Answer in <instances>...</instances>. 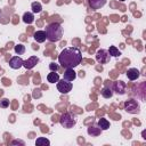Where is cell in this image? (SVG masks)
I'll list each match as a JSON object with an SVG mask.
<instances>
[{
    "label": "cell",
    "mask_w": 146,
    "mask_h": 146,
    "mask_svg": "<svg viewBox=\"0 0 146 146\" xmlns=\"http://www.w3.org/2000/svg\"><path fill=\"white\" fill-rule=\"evenodd\" d=\"M82 60L81 50L76 47L64 48L58 56V62L63 68H74Z\"/></svg>",
    "instance_id": "obj_1"
},
{
    "label": "cell",
    "mask_w": 146,
    "mask_h": 146,
    "mask_svg": "<svg viewBox=\"0 0 146 146\" xmlns=\"http://www.w3.org/2000/svg\"><path fill=\"white\" fill-rule=\"evenodd\" d=\"M46 34H47V39L50 42H56L59 41L63 36V27L59 23H50L46 26Z\"/></svg>",
    "instance_id": "obj_2"
},
{
    "label": "cell",
    "mask_w": 146,
    "mask_h": 146,
    "mask_svg": "<svg viewBox=\"0 0 146 146\" xmlns=\"http://www.w3.org/2000/svg\"><path fill=\"white\" fill-rule=\"evenodd\" d=\"M59 123L62 124V127H64L66 129H70V128H73L76 124V117L72 113H64L59 117Z\"/></svg>",
    "instance_id": "obj_3"
},
{
    "label": "cell",
    "mask_w": 146,
    "mask_h": 146,
    "mask_svg": "<svg viewBox=\"0 0 146 146\" xmlns=\"http://www.w3.org/2000/svg\"><path fill=\"white\" fill-rule=\"evenodd\" d=\"M72 87L73 84L71 81H66L64 79H62L60 81L59 80L57 81V90L62 94H68L72 90Z\"/></svg>",
    "instance_id": "obj_4"
},
{
    "label": "cell",
    "mask_w": 146,
    "mask_h": 146,
    "mask_svg": "<svg viewBox=\"0 0 146 146\" xmlns=\"http://www.w3.org/2000/svg\"><path fill=\"white\" fill-rule=\"evenodd\" d=\"M110 58H111V55H110L108 51L105 50V49H100V50H98L97 54H96V60H97L98 63H100V64H106V63L110 60Z\"/></svg>",
    "instance_id": "obj_5"
},
{
    "label": "cell",
    "mask_w": 146,
    "mask_h": 146,
    "mask_svg": "<svg viewBox=\"0 0 146 146\" xmlns=\"http://www.w3.org/2000/svg\"><path fill=\"white\" fill-rule=\"evenodd\" d=\"M125 111L129 113H138L139 112V105L137 104L136 100L130 99L125 102Z\"/></svg>",
    "instance_id": "obj_6"
},
{
    "label": "cell",
    "mask_w": 146,
    "mask_h": 146,
    "mask_svg": "<svg viewBox=\"0 0 146 146\" xmlns=\"http://www.w3.org/2000/svg\"><path fill=\"white\" fill-rule=\"evenodd\" d=\"M23 59L19 57V56H14V57H11L10 58V60H9V66L11 67V68H14V70H18V68H21L22 66H23Z\"/></svg>",
    "instance_id": "obj_7"
},
{
    "label": "cell",
    "mask_w": 146,
    "mask_h": 146,
    "mask_svg": "<svg viewBox=\"0 0 146 146\" xmlns=\"http://www.w3.org/2000/svg\"><path fill=\"white\" fill-rule=\"evenodd\" d=\"M36 63H39V58H38L36 56H32V57H30L29 59H26V60L23 62V66H24L26 70H30V68H33V67L36 65Z\"/></svg>",
    "instance_id": "obj_8"
},
{
    "label": "cell",
    "mask_w": 146,
    "mask_h": 146,
    "mask_svg": "<svg viewBox=\"0 0 146 146\" xmlns=\"http://www.w3.org/2000/svg\"><path fill=\"white\" fill-rule=\"evenodd\" d=\"M88 3L91 7V9L97 10V9H100L102 7L105 6L106 0H88Z\"/></svg>",
    "instance_id": "obj_9"
},
{
    "label": "cell",
    "mask_w": 146,
    "mask_h": 146,
    "mask_svg": "<svg viewBox=\"0 0 146 146\" xmlns=\"http://www.w3.org/2000/svg\"><path fill=\"white\" fill-rule=\"evenodd\" d=\"M33 38H34V40H35L36 42L42 43V42H44V41H46V39H47V34H46V32H44V31L39 30V31L34 32Z\"/></svg>",
    "instance_id": "obj_10"
},
{
    "label": "cell",
    "mask_w": 146,
    "mask_h": 146,
    "mask_svg": "<svg viewBox=\"0 0 146 146\" xmlns=\"http://www.w3.org/2000/svg\"><path fill=\"white\" fill-rule=\"evenodd\" d=\"M76 78V73L73 71V68H66L63 75V79L66 81H73Z\"/></svg>",
    "instance_id": "obj_11"
},
{
    "label": "cell",
    "mask_w": 146,
    "mask_h": 146,
    "mask_svg": "<svg viewBox=\"0 0 146 146\" xmlns=\"http://www.w3.org/2000/svg\"><path fill=\"white\" fill-rule=\"evenodd\" d=\"M127 76H128V79L130 81H135V80H137L139 78V71L137 68H133V67L129 68L127 71Z\"/></svg>",
    "instance_id": "obj_12"
},
{
    "label": "cell",
    "mask_w": 146,
    "mask_h": 146,
    "mask_svg": "<svg viewBox=\"0 0 146 146\" xmlns=\"http://www.w3.org/2000/svg\"><path fill=\"white\" fill-rule=\"evenodd\" d=\"M116 94H120V95H123L125 92L124 90V83L122 81H117V82H114L113 83V88H112Z\"/></svg>",
    "instance_id": "obj_13"
},
{
    "label": "cell",
    "mask_w": 146,
    "mask_h": 146,
    "mask_svg": "<svg viewBox=\"0 0 146 146\" xmlns=\"http://www.w3.org/2000/svg\"><path fill=\"white\" fill-rule=\"evenodd\" d=\"M58 80H59V74L56 73L55 71H51V72L47 75V81L50 82V83H55V82H57Z\"/></svg>",
    "instance_id": "obj_14"
},
{
    "label": "cell",
    "mask_w": 146,
    "mask_h": 146,
    "mask_svg": "<svg viewBox=\"0 0 146 146\" xmlns=\"http://www.w3.org/2000/svg\"><path fill=\"white\" fill-rule=\"evenodd\" d=\"M23 22L26 23V24L33 23L34 22V15H33V13H30V11L24 13V15H23Z\"/></svg>",
    "instance_id": "obj_15"
},
{
    "label": "cell",
    "mask_w": 146,
    "mask_h": 146,
    "mask_svg": "<svg viewBox=\"0 0 146 146\" xmlns=\"http://www.w3.org/2000/svg\"><path fill=\"white\" fill-rule=\"evenodd\" d=\"M100 94L104 98H111L113 96V89L110 88V87H104L102 90H100Z\"/></svg>",
    "instance_id": "obj_16"
},
{
    "label": "cell",
    "mask_w": 146,
    "mask_h": 146,
    "mask_svg": "<svg viewBox=\"0 0 146 146\" xmlns=\"http://www.w3.org/2000/svg\"><path fill=\"white\" fill-rule=\"evenodd\" d=\"M98 127L100 130H107L110 128V122L105 117H100L98 120Z\"/></svg>",
    "instance_id": "obj_17"
},
{
    "label": "cell",
    "mask_w": 146,
    "mask_h": 146,
    "mask_svg": "<svg viewBox=\"0 0 146 146\" xmlns=\"http://www.w3.org/2000/svg\"><path fill=\"white\" fill-rule=\"evenodd\" d=\"M35 145H38V146H48V145H50V141H49V139H47V138H44V137H39V138H36V140H35Z\"/></svg>",
    "instance_id": "obj_18"
},
{
    "label": "cell",
    "mask_w": 146,
    "mask_h": 146,
    "mask_svg": "<svg viewBox=\"0 0 146 146\" xmlns=\"http://www.w3.org/2000/svg\"><path fill=\"white\" fill-rule=\"evenodd\" d=\"M108 54L111 55V56H113V57H119L120 55H121V52H120V50L115 47V46H110V48H108Z\"/></svg>",
    "instance_id": "obj_19"
},
{
    "label": "cell",
    "mask_w": 146,
    "mask_h": 146,
    "mask_svg": "<svg viewBox=\"0 0 146 146\" xmlns=\"http://www.w3.org/2000/svg\"><path fill=\"white\" fill-rule=\"evenodd\" d=\"M31 7H32V11L33 13H41V10H42V6H41V3L40 2H32V5H31Z\"/></svg>",
    "instance_id": "obj_20"
},
{
    "label": "cell",
    "mask_w": 146,
    "mask_h": 146,
    "mask_svg": "<svg viewBox=\"0 0 146 146\" xmlns=\"http://www.w3.org/2000/svg\"><path fill=\"white\" fill-rule=\"evenodd\" d=\"M14 50H15L16 54L23 55V54L25 52V46H23V44H16V46L14 47Z\"/></svg>",
    "instance_id": "obj_21"
},
{
    "label": "cell",
    "mask_w": 146,
    "mask_h": 146,
    "mask_svg": "<svg viewBox=\"0 0 146 146\" xmlns=\"http://www.w3.org/2000/svg\"><path fill=\"white\" fill-rule=\"evenodd\" d=\"M8 106H9V100L7 98H3L0 100V107L1 108H7Z\"/></svg>",
    "instance_id": "obj_22"
},
{
    "label": "cell",
    "mask_w": 146,
    "mask_h": 146,
    "mask_svg": "<svg viewBox=\"0 0 146 146\" xmlns=\"http://www.w3.org/2000/svg\"><path fill=\"white\" fill-rule=\"evenodd\" d=\"M49 67H50V70H51V71H57V68H58V66H57L55 63H50Z\"/></svg>",
    "instance_id": "obj_23"
},
{
    "label": "cell",
    "mask_w": 146,
    "mask_h": 146,
    "mask_svg": "<svg viewBox=\"0 0 146 146\" xmlns=\"http://www.w3.org/2000/svg\"><path fill=\"white\" fill-rule=\"evenodd\" d=\"M13 145H16V144H21V145H25V143L24 141H22V140H14L13 143H11Z\"/></svg>",
    "instance_id": "obj_24"
},
{
    "label": "cell",
    "mask_w": 146,
    "mask_h": 146,
    "mask_svg": "<svg viewBox=\"0 0 146 146\" xmlns=\"http://www.w3.org/2000/svg\"><path fill=\"white\" fill-rule=\"evenodd\" d=\"M0 17H1V10H0Z\"/></svg>",
    "instance_id": "obj_25"
},
{
    "label": "cell",
    "mask_w": 146,
    "mask_h": 146,
    "mask_svg": "<svg viewBox=\"0 0 146 146\" xmlns=\"http://www.w3.org/2000/svg\"><path fill=\"white\" fill-rule=\"evenodd\" d=\"M121 1H123V0H121Z\"/></svg>",
    "instance_id": "obj_26"
}]
</instances>
